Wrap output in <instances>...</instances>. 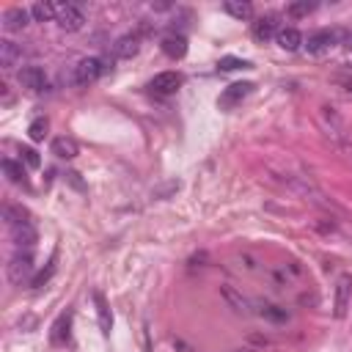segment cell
Wrapping results in <instances>:
<instances>
[{
  "label": "cell",
  "instance_id": "1",
  "mask_svg": "<svg viewBox=\"0 0 352 352\" xmlns=\"http://www.w3.org/2000/svg\"><path fill=\"white\" fill-rule=\"evenodd\" d=\"M104 72H107V60L99 58V55H91V58L77 60V66L72 69V82H74V85H91V82H96Z\"/></svg>",
  "mask_w": 352,
  "mask_h": 352
},
{
  "label": "cell",
  "instance_id": "2",
  "mask_svg": "<svg viewBox=\"0 0 352 352\" xmlns=\"http://www.w3.org/2000/svg\"><path fill=\"white\" fill-rule=\"evenodd\" d=\"M319 121H322L324 135H327L333 143H338V146H352V140H349V135H346V126H344V121L338 118V113H336L333 107L322 104V107H319Z\"/></svg>",
  "mask_w": 352,
  "mask_h": 352
},
{
  "label": "cell",
  "instance_id": "3",
  "mask_svg": "<svg viewBox=\"0 0 352 352\" xmlns=\"http://www.w3.org/2000/svg\"><path fill=\"white\" fill-rule=\"evenodd\" d=\"M55 22H58L60 30H66V33H77V30H82V25H85V14H82V8L74 6V3H58Z\"/></svg>",
  "mask_w": 352,
  "mask_h": 352
},
{
  "label": "cell",
  "instance_id": "4",
  "mask_svg": "<svg viewBox=\"0 0 352 352\" xmlns=\"http://www.w3.org/2000/svg\"><path fill=\"white\" fill-rule=\"evenodd\" d=\"M253 82L250 80H239V82H231V85H226L223 88V94L217 96V107L220 110H234L242 99H248L250 94H253Z\"/></svg>",
  "mask_w": 352,
  "mask_h": 352
},
{
  "label": "cell",
  "instance_id": "5",
  "mask_svg": "<svg viewBox=\"0 0 352 352\" xmlns=\"http://www.w3.org/2000/svg\"><path fill=\"white\" fill-rule=\"evenodd\" d=\"M30 272H33V250L16 248V253L8 258V278L14 283H22L25 278H30Z\"/></svg>",
  "mask_w": 352,
  "mask_h": 352
},
{
  "label": "cell",
  "instance_id": "6",
  "mask_svg": "<svg viewBox=\"0 0 352 352\" xmlns=\"http://www.w3.org/2000/svg\"><path fill=\"white\" fill-rule=\"evenodd\" d=\"M349 300H352V275L349 272H341L336 278V294H333V316L341 319L349 308Z\"/></svg>",
  "mask_w": 352,
  "mask_h": 352
},
{
  "label": "cell",
  "instance_id": "7",
  "mask_svg": "<svg viewBox=\"0 0 352 352\" xmlns=\"http://www.w3.org/2000/svg\"><path fill=\"white\" fill-rule=\"evenodd\" d=\"M16 80H19V85H22L25 91H30V94H41V91L50 88V80H47L44 69H38V66H22V69L16 72Z\"/></svg>",
  "mask_w": 352,
  "mask_h": 352
},
{
  "label": "cell",
  "instance_id": "8",
  "mask_svg": "<svg viewBox=\"0 0 352 352\" xmlns=\"http://www.w3.org/2000/svg\"><path fill=\"white\" fill-rule=\"evenodd\" d=\"M148 88L154 94H160V96H170V94H176L182 88V74L179 72H160V74L151 77Z\"/></svg>",
  "mask_w": 352,
  "mask_h": 352
},
{
  "label": "cell",
  "instance_id": "9",
  "mask_svg": "<svg viewBox=\"0 0 352 352\" xmlns=\"http://www.w3.org/2000/svg\"><path fill=\"white\" fill-rule=\"evenodd\" d=\"M220 294H223V300H226L236 314H242V316L253 314V302H250L234 283H223V286H220Z\"/></svg>",
  "mask_w": 352,
  "mask_h": 352
},
{
  "label": "cell",
  "instance_id": "10",
  "mask_svg": "<svg viewBox=\"0 0 352 352\" xmlns=\"http://www.w3.org/2000/svg\"><path fill=\"white\" fill-rule=\"evenodd\" d=\"M138 50H140V36H138V33H124V36L116 38V44H113V58L129 60V58L138 55Z\"/></svg>",
  "mask_w": 352,
  "mask_h": 352
},
{
  "label": "cell",
  "instance_id": "11",
  "mask_svg": "<svg viewBox=\"0 0 352 352\" xmlns=\"http://www.w3.org/2000/svg\"><path fill=\"white\" fill-rule=\"evenodd\" d=\"M338 41V36L333 33V30H316V33H311L308 38H305V50L308 52H314V55H319V52H327L333 44Z\"/></svg>",
  "mask_w": 352,
  "mask_h": 352
},
{
  "label": "cell",
  "instance_id": "12",
  "mask_svg": "<svg viewBox=\"0 0 352 352\" xmlns=\"http://www.w3.org/2000/svg\"><path fill=\"white\" fill-rule=\"evenodd\" d=\"M22 63V47L16 44V41H11V38H3L0 41V66L6 69V72H11V69H16Z\"/></svg>",
  "mask_w": 352,
  "mask_h": 352
},
{
  "label": "cell",
  "instance_id": "13",
  "mask_svg": "<svg viewBox=\"0 0 352 352\" xmlns=\"http://www.w3.org/2000/svg\"><path fill=\"white\" fill-rule=\"evenodd\" d=\"M28 22H30V11H28V8L14 6V8H6V11H3V30H8V33L28 28Z\"/></svg>",
  "mask_w": 352,
  "mask_h": 352
},
{
  "label": "cell",
  "instance_id": "14",
  "mask_svg": "<svg viewBox=\"0 0 352 352\" xmlns=\"http://www.w3.org/2000/svg\"><path fill=\"white\" fill-rule=\"evenodd\" d=\"M8 231H11V239H14V245H16V248L30 250V248L36 245V228H33V223H30V220L16 223V226H11Z\"/></svg>",
  "mask_w": 352,
  "mask_h": 352
},
{
  "label": "cell",
  "instance_id": "15",
  "mask_svg": "<svg viewBox=\"0 0 352 352\" xmlns=\"http://www.w3.org/2000/svg\"><path fill=\"white\" fill-rule=\"evenodd\" d=\"M275 41H278V47H280L283 52H297V50L305 44V36H302L297 28H280L278 36H275Z\"/></svg>",
  "mask_w": 352,
  "mask_h": 352
},
{
  "label": "cell",
  "instance_id": "16",
  "mask_svg": "<svg viewBox=\"0 0 352 352\" xmlns=\"http://www.w3.org/2000/svg\"><path fill=\"white\" fill-rule=\"evenodd\" d=\"M50 148H52V154H55V157H60V160H74V157L80 154L77 140H74V138H69V135H58V138H52Z\"/></svg>",
  "mask_w": 352,
  "mask_h": 352
},
{
  "label": "cell",
  "instance_id": "17",
  "mask_svg": "<svg viewBox=\"0 0 352 352\" xmlns=\"http://www.w3.org/2000/svg\"><path fill=\"white\" fill-rule=\"evenodd\" d=\"M160 47H162V52H165L168 58H173V60H179V58H184V55H187V38H184V36H179V33L165 36Z\"/></svg>",
  "mask_w": 352,
  "mask_h": 352
},
{
  "label": "cell",
  "instance_id": "18",
  "mask_svg": "<svg viewBox=\"0 0 352 352\" xmlns=\"http://www.w3.org/2000/svg\"><path fill=\"white\" fill-rule=\"evenodd\" d=\"M275 36H278V25H275L272 16H258V19L253 22V38H256V41H270V38H275Z\"/></svg>",
  "mask_w": 352,
  "mask_h": 352
},
{
  "label": "cell",
  "instance_id": "19",
  "mask_svg": "<svg viewBox=\"0 0 352 352\" xmlns=\"http://www.w3.org/2000/svg\"><path fill=\"white\" fill-rule=\"evenodd\" d=\"M94 305H96V316H99V327L102 333L107 336L113 330V314H110V305L104 302V297L99 292H94Z\"/></svg>",
  "mask_w": 352,
  "mask_h": 352
},
{
  "label": "cell",
  "instance_id": "20",
  "mask_svg": "<svg viewBox=\"0 0 352 352\" xmlns=\"http://www.w3.org/2000/svg\"><path fill=\"white\" fill-rule=\"evenodd\" d=\"M69 327H72V316L69 314H60L58 322L52 324V333H50V338H52L55 346H60V344L69 341Z\"/></svg>",
  "mask_w": 352,
  "mask_h": 352
},
{
  "label": "cell",
  "instance_id": "21",
  "mask_svg": "<svg viewBox=\"0 0 352 352\" xmlns=\"http://www.w3.org/2000/svg\"><path fill=\"white\" fill-rule=\"evenodd\" d=\"M223 11L231 14L234 19H250L253 16V6L248 0H226L223 3Z\"/></svg>",
  "mask_w": 352,
  "mask_h": 352
},
{
  "label": "cell",
  "instance_id": "22",
  "mask_svg": "<svg viewBox=\"0 0 352 352\" xmlns=\"http://www.w3.org/2000/svg\"><path fill=\"white\" fill-rule=\"evenodd\" d=\"M55 14H58V6L55 3H33L30 6L33 22H55Z\"/></svg>",
  "mask_w": 352,
  "mask_h": 352
},
{
  "label": "cell",
  "instance_id": "23",
  "mask_svg": "<svg viewBox=\"0 0 352 352\" xmlns=\"http://www.w3.org/2000/svg\"><path fill=\"white\" fill-rule=\"evenodd\" d=\"M3 170H6V176H8V182H14V184H28L22 162H14L11 157H3Z\"/></svg>",
  "mask_w": 352,
  "mask_h": 352
},
{
  "label": "cell",
  "instance_id": "24",
  "mask_svg": "<svg viewBox=\"0 0 352 352\" xmlns=\"http://www.w3.org/2000/svg\"><path fill=\"white\" fill-rule=\"evenodd\" d=\"M47 129H50L47 116H38V118H33V121H30V126H28V138H30L33 143H38V140H44V138H47Z\"/></svg>",
  "mask_w": 352,
  "mask_h": 352
},
{
  "label": "cell",
  "instance_id": "25",
  "mask_svg": "<svg viewBox=\"0 0 352 352\" xmlns=\"http://www.w3.org/2000/svg\"><path fill=\"white\" fill-rule=\"evenodd\" d=\"M258 316H264V319H270V322H286V319H289L286 308L272 305V302H261V305H258Z\"/></svg>",
  "mask_w": 352,
  "mask_h": 352
},
{
  "label": "cell",
  "instance_id": "26",
  "mask_svg": "<svg viewBox=\"0 0 352 352\" xmlns=\"http://www.w3.org/2000/svg\"><path fill=\"white\" fill-rule=\"evenodd\" d=\"M19 162H25L28 168H33V170H36V168L41 165V157H38V151H36V148L22 146V148H19Z\"/></svg>",
  "mask_w": 352,
  "mask_h": 352
},
{
  "label": "cell",
  "instance_id": "27",
  "mask_svg": "<svg viewBox=\"0 0 352 352\" xmlns=\"http://www.w3.org/2000/svg\"><path fill=\"white\" fill-rule=\"evenodd\" d=\"M314 8H316L314 3L302 0V3H289V6H286V14H289V16H308Z\"/></svg>",
  "mask_w": 352,
  "mask_h": 352
},
{
  "label": "cell",
  "instance_id": "28",
  "mask_svg": "<svg viewBox=\"0 0 352 352\" xmlns=\"http://www.w3.org/2000/svg\"><path fill=\"white\" fill-rule=\"evenodd\" d=\"M217 69L220 72H234V69H250V63L248 60H239V58H220Z\"/></svg>",
  "mask_w": 352,
  "mask_h": 352
},
{
  "label": "cell",
  "instance_id": "29",
  "mask_svg": "<svg viewBox=\"0 0 352 352\" xmlns=\"http://www.w3.org/2000/svg\"><path fill=\"white\" fill-rule=\"evenodd\" d=\"M176 190H179V182H176V179H170V182H165V184L154 187V190H151V195H154V198H168V195H170V192H176Z\"/></svg>",
  "mask_w": 352,
  "mask_h": 352
},
{
  "label": "cell",
  "instance_id": "30",
  "mask_svg": "<svg viewBox=\"0 0 352 352\" xmlns=\"http://www.w3.org/2000/svg\"><path fill=\"white\" fill-rule=\"evenodd\" d=\"M52 272H55V258H50L47 270H41V272H38V275H36V278L30 280V286H33V289H38L41 283H47V280H50V275H52Z\"/></svg>",
  "mask_w": 352,
  "mask_h": 352
},
{
  "label": "cell",
  "instance_id": "31",
  "mask_svg": "<svg viewBox=\"0 0 352 352\" xmlns=\"http://www.w3.org/2000/svg\"><path fill=\"white\" fill-rule=\"evenodd\" d=\"M66 179L72 182V187H77L80 192H85V184L80 182V173H77V170H72V173H66Z\"/></svg>",
  "mask_w": 352,
  "mask_h": 352
},
{
  "label": "cell",
  "instance_id": "32",
  "mask_svg": "<svg viewBox=\"0 0 352 352\" xmlns=\"http://www.w3.org/2000/svg\"><path fill=\"white\" fill-rule=\"evenodd\" d=\"M234 352H250V349H234Z\"/></svg>",
  "mask_w": 352,
  "mask_h": 352
},
{
  "label": "cell",
  "instance_id": "33",
  "mask_svg": "<svg viewBox=\"0 0 352 352\" xmlns=\"http://www.w3.org/2000/svg\"><path fill=\"white\" fill-rule=\"evenodd\" d=\"M349 91H352V82H349Z\"/></svg>",
  "mask_w": 352,
  "mask_h": 352
}]
</instances>
